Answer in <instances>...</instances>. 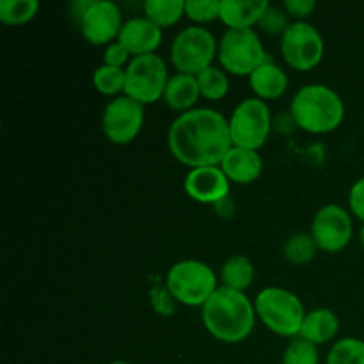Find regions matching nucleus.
Segmentation results:
<instances>
[{
    "mask_svg": "<svg viewBox=\"0 0 364 364\" xmlns=\"http://www.w3.org/2000/svg\"><path fill=\"white\" fill-rule=\"evenodd\" d=\"M171 155L183 166H220L224 156L233 148L230 121L219 110L192 109L173 121L167 135Z\"/></svg>",
    "mask_w": 364,
    "mask_h": 364,
    "instance_id": "nucleus-1",
    "label": "nucleus"
},
{
    "mask_svg": "<svg viewBox=\"0 0 364 364\" xmlns=\"http://www.w3.org/2000/svg\"><path fill=\"white\" fill-rule=\"evenodd\" d=\"M203 323L215 340L223 343H242L252 334L256 309L244 291L219 287L203 306Z\"/></svg>",
    "mask_w": 364,
    "mask_h": 364,
    "instance_id": "nucleus-2",
    "label": "nucleus"
},
{
    "mask_svg": "<svg viewBox=\"0 0 364 364\" xmlns=\"http://www.w3.org/2000/svg\"><path fill=\"white\" fill-rule=\"evenodd\" d=\"M290 116L295 127L308 134H331L343 123L345 103L334 89L323 84H309L295 92Z\"/></svg>",
    "mask_w": 364,
    "mask_h": 364,
    "instance_id": "nucleus-3",
    "label": "nucleus"
},
{
    "mask_svg": "<svg viewBox=\"0 0 364 364\" xmlns=\"http://www.w3.org/2000/svg\"><path fill=\"white\" fill-rule=\"evenodd\" d=\"M256 316L259 322L283 338H297L306 318L304 304L290 290L279 287L263 288L255 301Z\"/></svg>",
    "mask_w": 364,
    "mask_h": 364,
    "instance_id": "nucleus-4",
    "label": "nucleus"
},
{
    "mask_svg": "<svg viewBox=\"0 0 364 364\" xmlns=\"http://www.w3.org/2000/svg\"><path fill=\"white\" fill-rule=\"evenodd\" d=\"M166 287L173 299L180 304L199 308L208 302V299L219 288L217 276L212 267L199 259H183L174 263L166 277Z\"/></svg>",
    "mask_w": 364,
    "mask_h": 364,
    "instance_id": "nucleus-5",
    "label": "nucleus"
},
{
    "mask_svg": "<svg viewBox=\"0 0 364 364\" xmlns=\"http://www.w3.org/2000/svg\"><path fill=\"white\" fill-rule=\"evenodd\" d=\"M217 57L223 70L237 77H251L262 64L270 60L255 28L224 32Z\"/></svg>",
    "mask_w": 364,
    "mask_h": 364,
    "instance_id": "nucleus-6",
    "label": "nucleus"
},
{
    "mask_svg": "<svg viewBox=\"0 0 364 364\" xmlns=\"http://www.w3.org/2000/svg\"><path fill=\"white\" fill-rule=\"evenodd\" d=\"M219 43L208 28L191 25L183 28L171 43V63L178 73L198 77L206 68L213 66Z\"/></svg>",
    "mask_w": 364,
    "mask_h": 364,
    "instance_id": "nucleus-7",
    "label": "nucleus"
},
{
    "mask_svg": "<svg viewBox=\"0 0 364 364\" xmlns=\"http://www.w3.org/2000/svg\"><path fill=\"white\" fill-rule=\"evenodd\" d=\"M124 96L135 100L141 105H149L164 98V91L169 82L166 60L156 53L132 57L127 68Z\"/></svg>",
    "mask_w": 364,
    "mask_h": 364,
    "instance_id": "nucleus-8",
    "label": "nucleus"
},
{
    "mask_svg": "<svg viewBox=\"0 0 364 364\" xmlns=\"http://www.w3.org/2000/svg\"><path fill=\"white\" fill-rule=\"evenodd\" d=\"M80 34L95 46H109L119 36L123 27V14L114 2L109 0H84L73 4Z\"/></svg>",
    "mask_w": 364,
    "mask_h": 364,
    "instance_id": "nucleus-9",
    "label": "nucleus"
},
{
    "mask_svg": "<svg viewBox=\"0 0 364 364\" xmlns=\"http://www.w3.org/2000/svg\"><path fill=\"white\" fill-rule=\"evenodd\" d=\"M272 130V116L267 102L259 98H245L235 107L230 117V134L233 146L258 151Z\"/></svg>",
    "mask_w": 364,
    "mask_h": 364,
    "instance_id": "nucleus-10",
    "label": "nucleus"
},
{
    "mask_svg": "<svg viewBox=\"0 0 364 364\" xmlns=\"http://www.w3.org/2000/svg\"><path fill=\"white\" fill-rule=\"evenodd\" d=\"M323 50L326 45L322 34L308 21H294L281 36V53L284 63L297 71H309L318 66Z\"/></svg>",
    "mask_w": 364,
    "mask_h": 364,
    "instance_id": "nucleus-11",
    "label": "nucleus"
},
{
    "mask_svg": "<svg viewBox=\"0 0 364 364\" xmlns=\"http://www.w3.org/2000/svg\"><path fill=\"white\" fill-rule=\"evenodd\" d=\"M144 127V105L128 96H117L107 103L102 116V128L112 144L124 146L135 141Z\"/></svg>",
    "mask_w": 364,
    "mask_h": 364,
    "instance_id": "nucleus-12",
    "label": "nucleus"
},
{
    "mask_svg": "<svg viewBox=\"0 0 364 364\" xmlns=\"http://www.w3.org/2000/svg\"><path fill=\"white\" fill-rule=\"evenodd\" d=\"M352 217L343 206L326 205L315 213L311 237L316 247L323 252H340L352 240Z\"/></svg>",
    "mask_w": 364,
    "mask_h": 364,
    "instance_id": "nucleus-13",
    "label": "nucleus"
},
{
    "mask_svg": "<svg viewBox=\"0 0 364 364\" xmlns=\"http://www.w3.org/2000/svg\"><path fill=\"white\" fill-rule=\"evenodd\" d=\"M183 187L188 198L194 201L203 205H220L230 198L231 181L220 166L196 167L187 173Z\"/></svg>",
    "mask_w": 364,
    "mask_h": 364,
    "instance_id": "nucleus-14",
    "label": "nucleus"
},
{
    "mask_svg": "<svg viewBox=\"0 0 364 364\" xmlns=\"http://www.w3.org/2000/svg\"><path fill=\"white\" fill-rule=\"evenodd\" d=\"M162 39V28L146 16H137L124 21L116 41L123 45L132 57H141L155 53Z\"/></svg>",
    "mask_w": 364,
    "mask_h": 364,
    "instance_id": "nucleus-15",
    "label": "nucleus"
},
{
    "mask_svg": "<svg viewBox=\"0 0 364 364\" xmlns=\"http://www.w3.org/2000/svg\"><path fill=\"white\" fill-rule=\"evenodd\" d=\"M220 169L224 171L231 183L249 185L262 176L263 160L255 149L233 146L220 162Z\"/></svg>",
    "mask_w": 364,
    "mask_h": 364,
    "instance_id": "nucleus-16",
    "label": "nucleus"
},
{
    "mask_svg": "<svg viewBox=\"0 0 364 364\" xmlns=\"http://www.w3.org/2000/svg\"><path fill=\"white\" fill-rule=\"evenodd\" d=\"M270 4L267 0H220V18L228 31L252 28Z\"/></svg>",
    "mask_w": 364,
    "mask_h": 364,
    "instance_id": "nucleus-17",
    "label": "nucleus"
},
{
    "mask_svg": "<svg viewBox=\"0 0 364 364\" xmlns=\"http://www.w3.org/2000/svg\"><path fill=\"white\" fill-rule=\"evenodd\" d=\"M249 85L256 98L263 100V102L279 100L288 89V75L279 64L270 59L249 77Z\"/></svg>",
    "mask_w": 364,
    "mask_h": 364,
    "instance_id": "nucleus-18",
    "label": "nucleus"
},
{
    "mask_svg": "<svg viewBox=\"0 0 364 364\" xmlns=\"http://www.w3.org/2000/svg\"><path fill=\"white\" fill-rule=\"evenodd\" d=\"M199 96H201V92H199L198 77H194V75L176 73L171 75L162 100L166 102V105L169 109L183 114L194 109Z\"/></svg>",
    "mask_w": 364,
    "mask_h": 364,
    "instance_id": "nucleus-19",
    "label": "nucleus"
},
{
    "mask_svg": "<svg viewBox=\"0 0 364 364\" xmlns=\"http://www.w3.org/2000/svg\"><path fill=\"white\" fill-rule=\"evenodd\" d=\"M340 331V318L333 309L316 308L313 311L306 313V318L302 322V329L299 336L311 341L316 347L318 345L333 341Z\"/></svg>",
    "mask_w": 364,
    "mask_h": 364,
    "instance_id": "nucleus-20",
    "label": "nucleus"
},
{
    "mask_svg": "<svg viewBox=\"0 0 364 364\" xmlns=\"http://www.w3.org/2000/svg\"><path fill=\"white\" fill-rule=\"evenodd\" d=\"M255 265L244 255H235L223 263L220 267V283L224 288L235 291H244L255 281Z\"/></svg>",
    "mask_w": 364,
    "mask_h": 364,
    "instance_id": "nucleus-21",
    "label": "nucleus"
},
{
    "mask_svg": "<svg viewBox=\"0 0 364 364\" xmlns=\"http://www.w3.org/2000/svg\"><path fill=\"white\" fill-rule=\"evenodd\" d=\"M144 16L160 28L173 27L185 16V0H148Z\"/></svg>",
    "mask_w": 364,
    "mask_h": 364,
    "instance_id": "nucleus-22",
    "label": "nucleus"
},
{
    "mask_svg": "<svg viewBox=\"0 0 364 364\" xmlns=\"http://www.w3.org/2000/svg\"><path fill=\"white\" fill-rule=\"evenodd\" d=\"M199 92L210 102H220L230 91V78L223 68L210 66L198 75Z\"/></svg>",
    "mask_w": 364,
    "mask_h": 364,
    "instance_id": "nucleus-23",
    "label": "nucleus"
},
{
    "mask_svg": "<svg viewBox=\"0 0 364 364\" xmlns=\"http://www.w3.org/2000/svg\"><path fill=\"white\" fill-rule=\"evenodd\" d=\"M316 247L315 240L309 233H295L284 242V258L291 265H306V263L313 262L316 256Z\"/></svg>",
    "mask_w": 364,
    "mask_h": 364,
    "instance_id": "nucleus-24",
    "label": "nucleus"
},
{
    "mask_svg": "<svg viewBox=\"0 0 364 364\" xmlns=\"http://www.w3.org/2000/svg\"><path fill=\"white\" fill-rule=\"evenodd\" d=\"M124 84H127V70L124 68L112 66H100L96 68L92 75V85L96 91L103 96H116L124 92Z\"/></svg>",
    "mask_w": 364,
    "mask_h": 364,
    "instance_id": "nucleus-25",
    "label": "nucleus"
},
{
    "mask_svg": "<svg viewBox=\"0 0 364 364\" xmlns=\"http://www.w3.org/2000/svg\"><path fill=\"white\" fill-rule=\"evenodd\" d=\"M38 0H2L0 2V21L6 25L28 23L38 14Z\"/></svg>",
    "mask_w": 364,
    "mask_h": 364,
    "instance_id": "nucleus-26",
    "label": "nucleus"
},
{
    "mask_svg": "<svg viewBox=\"0 0 364 364\" xmlns=\"http://www.w3.org/2000/svg\"><path fill=\"white\" fill-rule=\"evenodd\" d=\"M327 364H364V341L358 338H341L331 347Z\"/></svg>",
    "mask_w": 364,
    "mask_h": 364,
    "instance_id": "nucleus-27",
    "label": "nucleus"
},
{
    "mask_svg": "<svg viewBox=\"0 0 364 364\" xmlns=\"http://www.w3.org/2000/svg\"><path fill=\"white\" fill-rule=\"evenodd\" d=\"M318 347L301 336L294 338L284 348L283 364H318Z\"/></svg>",
    "mask_w": 364,
    "mask_h": 364,
    "instance_id": "nucleus-28",
    "label": "nucleus"
},
{
    "mask_svg": "<svg viewBox=\"0 0 364 364\" xmlns=\"http://www.w3.org/2000/svg\"><path fill=\"white\" fill-rule=\"evenodd\" d=\"M185 16L198 25L220 18V0H185Z\"/></svg>",
    "mask_w": 364,
    "mask_h": 364,
    "instance_id": "nucleus-29",
    "label": "nucleus"
},
{
    "mask_svg": "<svg viewBox=\"0 0 364 364\" xmlns=\"http://www.w3.org/2000/svg\"><path fill=\"white\" fill-rule=\"evenodd\" d=\"M290 25L291 23L288 21L287 11L281 9V7H276V6H269L267 7L265 13H263L258 27H259V31L265 32V34L283 36Z\"/></svg>",
    "mask_w": 364,
    "mask_h": 364,
    "instance_id": "nucleus-30",
    "label": "nucleus"
},
{
    "mask_svg": "<svg viewBox=\"0 0 364 364\" xmlns=\"http://www.w3.org/2000/svg\"><path fill=\"white\" fill-rule=\"evenodd\" d=\"M149 301H151V308L156 315L160 316H171L174 313V299L171 291L167 290L166 284H155L149 291Z\"/></svg>",
    "mask_w": 364,
    "mask_h": 364,
    "instance_id": "nucleus-31",
    "label": "nucleus"
},
{
    "mask_svg": "<svg viewBox=\"0 0 364 364\" xmlns=\"http://www.w3.org/2000/svg\"><path fill=\"white\" fill-rule=\"evenodd\" d=\"M130 57L132 55L128 53V50L124 48L123 45L114 41L105 48V53H103V64L112 68H123L124 64H127V66L130 64Z\"/></svg>",
    "mask_w": 364,
    "mask_h": 364,
    "instance_id": "nucleus-32",
    "label": "nucleus"
},
{
    "mask_svg": "<svg viewBox=\"0 0 364 364\" xmlns=\"http://www.w3.org/2000/svg\"><path fill=\"white\" fill-rule=\"evenodd\" d=\"M348 208L352 215L358 217L364 224V176L359 178L348 192Z\"/></svg>",
    "mask_w": 364,
    "mask_h": 364,
    "instance_id": "nucleus-33",
    "label": "nucleus"
},
{
    "mask_svg": "<svg viewBox=\"0 0 364 364\" xmlns=\"http://www.w3.org/2000/svg\"><path fill=\"white\" fill-rule=\"evenodd\" d=\"M315 0H287L283 9L287 11L288 16L295 18L297 21H304V18H308L315 11Z\"/></svg>",
    "mask_w": 364,
    "mask_h": 364,
    "instance_id": "nucleus-34",
    "label": "nucleus"
},
{
    "mask_svg": "<svg viewBox=\"0 0 364 364\" xmlns=\"http://www.w3.org/2000/svg\"><path fill=\"white\" fill-rule=\"evenodd\" d=\"M359 240H361V245H363V249H364V224H363V228H361V233H359Z\"/></svg>",
    "mask_w": 364,
    "mask_h": 364,
    "instance_id": "nucleus-35",
    "label": "nucleus"
},
{
    "mask_svg": "<svg viewBox=\"0 0 364 364\" xmlns=\"http://www.w3.org/2000/svg\"><path fill=\"white\" fill-rule=\"evenodd\" d=\"M107 364H130V363H127V361H112V363H107Z\"/></svg>",
    "mask_w": 364,
    "mask_h": 364,
    "instance_id": "nucleus-36",
    "label": "nucleus"
}]
</instances>
